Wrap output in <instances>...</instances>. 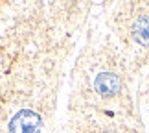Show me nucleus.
<instances>
[{
	"label": "nucleus",
	"mask_w": 149,
	"mask_h": 133,
	"mask_svg": "<svg viewBox=\"0 0 149 133\" xmlns=\"http://www.w3.org/2000/svg\"><path fill=\"white\" fill-rule=\"evenodd\" d=\"M41 117L35 111L22 109L11 118L9 122V133H41Z\"/></svg>",
	"instance_id": "1"
},
{
	"label": "nucleus",
	"mask_w": 149,
	"mask_h": 133,
	"mask_svg": "<svg viewBox=\"0 0 149 133\" xmlns=\"http://www.w3.org/2000/svg\"><path fill=\"white\" fill-rule=\"evenodd\" d=\"M94 89L103 98L116 96L118 92L122 91V80H120V76H116L114 72H101L94 80Z\"/></svg>",
	"instance_id": "2"
},
{
	"label": "nucleus",
	"mask_w": 149,
	"mask_h": 133,
	"mask_svg": "<svg viewBox=\"0 0 149 133\" xmlns=\"http://www.w3.org/2000/svg\"><path fill=\"white\" fill-rule=\"evenodd\" d=\"M133 37L134 41L142 44V46H149V17L144 15V17H138L134 22H133Z\"/></svg>",
	"instance_id": "3"
},
{
	"label": "nucleus",
	"mask_w": 149,
	"mask_h": 133,
	"mask_svg": "<svg viewBox=\"0 0 149 133\" xmlns=\"http://www.w3.org/2000/svg\"><path fill=\"white\" fill-rule=\"evenodd\" d=\"M105 133H114V131H105Z\"/></svg>",
	"instance_id": "4"
}]
</instances>
